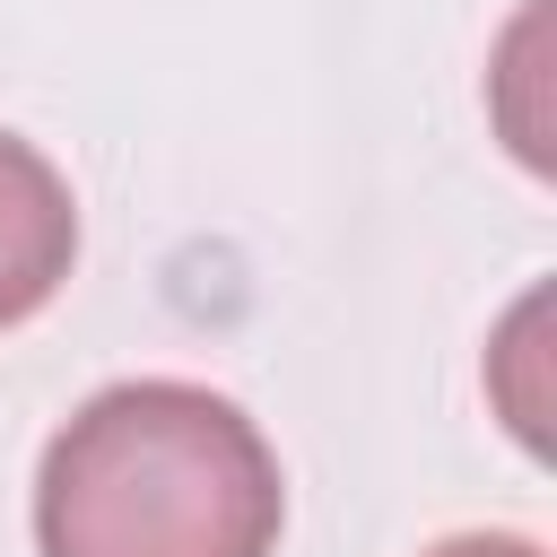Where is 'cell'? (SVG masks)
Wrapping results in <instances>:
<instances>
[{
	"mask_svg": "<svg viewBox=\"0 0 557 557\" xmlns=\"http://www.w3.org/2000/svg\"><path fill=\"white\" fill-rule=\"evenodd\" d=\"M278 531L270 435L183 374L104 383L35 461V557H278Z\"/></svg>",
	"mask_w": 557,
	"mask_h": 557,
	"instance_id": "1",
	"label": "cell"
},
{
	"mask_svg": "<svg viewBox=\"0 0 557 557\" xmlns=\"http://www.w3.org/2000/svg\"><path fill=\"white\" fill-rule=\"evenodd\" d=\"M78 261V200L61 183V165L0 131V331H17L26 313H44L61 296Z\"/></svg>",
	"mask_w": 557,
	"mask_h": 557,
	"instance_id": "2",
	"label": "cell"
},
{
	"mask_svg": "<svg viewBox=\"0 0 557 557\" xmlns=\"http://www.w3.org/2000/svg\"><path fill=\"white\" fill-rule=\"evenodd\" d=\"M426 557H548V548L522 540V531H453V540H435Z\"/></svg>",
	"mask_w": 557,
	"mask_h": 557,
	"instance_id": "3",
	"label": "cell"
}]
</instances>
